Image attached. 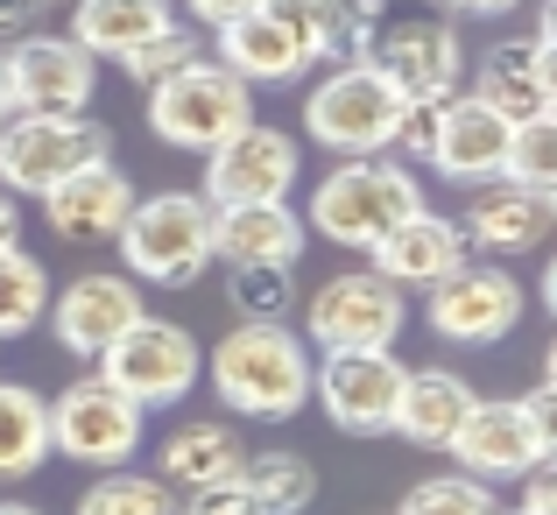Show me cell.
Segmentation results:
<instances>
[{"mask_svg": "<svg viewBox=\"0 0 557 515\" xmlns=\"http://www.w3.org/2000/svg\"><path fill=\"white\" fill-rule=\"evenodd\" d=\"M190 14H198L205 28H226V22H240V14H255L261 0H184Z\"/></svg>", "mask_w": 557, "mask_h": 515, "instance_id": "f35d334b", "label": "cell"}, {"mask_svg": "<svg viewBox=\"0 0 557 515\" xmlns=\"http://www.w3.org/2000/svg\"><path fill=\"white\" fill-rule=\"evenodd\" d=\"M395 121V85L374 64H332L304 99V135L332 156H381Z\"/></svg>", "mask_w": 557, "mask_h": 515, "instance_id": "ba28073f", "label": "cell"}, {"mask_svg": "<svg viewBox=\"0 0 557 515\" xmlns=\"http://www.w3.org/2000/svg\"><path fill=\"white\" fill-rule=\"evenodd\" d=\"M423 318H431V332L451 340V346H494L522 326V283L502 261H459L451 275L431 283Z\"/></svg>", "mask_w": 557, "mask_h": 515, "instance_id": "8fae6325", "label": "cell"}, {"mask_svg": "<svg viewBox=\"0 0 557 515\" xmlns=\"http://www.w3.org/2000/svg\"><path fill=\"white\" fill-rule=\"evenodd\" d=\"M550 226H557V198L530 184H508V176L473 191V212L459 219L466 247H487V255H530V247L550 241Z\"/></svg>", "mask_w": 557, "mask_h": 515, "instance_id": "d6986e66", "label": "cell"}, {"mask_svg": "<svg viewBox=\"0 0 557 515\" xmlns=\"http://www.w3.org/2000/svg\"><path fill=\"white\" fill-rule=\"evenodd\" d=\"M50 466V403L22 381H0V480H28Z\"/></svg>", "mask_w": 557, "mask_h": 515, "instance_id": "4316f807", "label": "cell"}, {"mask_svg": "<svg viewBox=\"0 0 557 515\" xmlns=\"http://www.w3.org/2000/svg\"><path fill=\"white\" fill-rule=\"evenodd\" d=\"M127 205H135V184L113 163H92V170L64 176L57 191H42V219H50V233L71 241V247H107L113 233H121Z\"/></svg>", "mask_w": 557, "mask_h": 515, "instance_id": "ac0fdd59", "label": "cell"}, {"mask_svg": "<svg viewBox=\"0 0 557 515\" xmlns=\"http://www.w3.org/2000/svg\"><path fill=\"white\" fill-rule=\"evenodd\" d=\"M304 255V219L289 198H247V205H212V261H289Z\"/></svg>", "mask_w": 557, "mask_h": 515, "instance_id": "603a6c76", "label": "cell"}, {"mask_svg": "<svg viewBox=\"0 0 557 515\" xmlns=\"http://www.w3.org/2000/svg\"><path fill=\"white\" fill-rule=\"evenodd\" d=\"M212 395L233 417L283 424L311 403V346L283 326V318H240L212 353H205Z\"/></svg>", "mask_w": 557, "mask_h": 515, "instance_id": "6da1fadb", "label": "cell"}, {"mask_svg": "<svg viewBox=\"0 0 557 515\" xmlns=\"http://www.w3.org/2000/svg\"><path fill=\"white\" fill-rule=\"evenodd\" d=\"M190 57H205L198 50V36L190 28H163V36H149V42H135V50L121 57V71L127 78H141V85H163L170 71H184Z\"/></svg>", "mask_w": 557, "mask_h": 515, "instance_id": "e575fe53", "label": "cell"}, {"mask_svg": "<svg viewBox=\"0 0 557 515\" xmlns=\"http://www.w3.org/2000/svg\"><path fill=\"white\" fill-rule=\"evenodd\" d=\"M409 326V304L388 275L374 269H346V275H325V283L304 297V332H311L318 353H374V346H395Z\"/></svg>", "mask_w": 557, "mask_h": 515, "instance_id": "8992f818", "label": "cell"}, {"mask_svg": "<svg viewBox=\"0 0 557 515\" xmlns=\"http://www.w3.org/2000/svg\"><path fill=\"white\" fill-rule=\"evenodd\" d=\"M240 488L255 494L261 515H304L318 502V474L304 452H247L240 459Z\"/></svg>", "mask_w": 557, "mask_h": 515, "instance_id": "83f0119b", "label": "cell"}, {"mask_svg": "<svg viewBox=\"0 0 557 515\" xmlns=\"http://www.w3.org/2000/svg\"><path fill=\"white\" fill-rule=\"evenodd\" d=\"M255 121V85H240L219 57H190L184 71H170L163 85H149V127L170 149L212 156L226 135Z\"/></svg>", "mask_w": 557, "mask_h": 515, "instance_id": "277c9868", "label": "cell"}, {"mask_svg": "<svg viewBox=\"0 0 557 515\" xmlns=\"http://www.w3.org/2000/svg\"><path fill=\"white\" fill-rule=\"evenodd\" d=\"M22 8H50V0H22Z\"/></svg>", "mask_w": 557, "mask_h": 515, "instance_id": "f6af8a7d", "label": "cell"}, {"mask_svg": "<svg viewBox=\"0 0 557 515\" xmlns=\"http://www.w3.org/2000/svg\"><path fill=\"white\" fill-rule=\"evenodd\" d=\"M42 311H50V275H42V261L22 255V247H0V340L42 326Z\"/></svg>", "mask_w": 557, "mask_h": 515, "instance_id": "4dcf8cb0", "label": "cell"}, {"mask_svg": "<svg viewBox=\"0 0 557 515\" xmlns=\"http://www.w3.org/2000/svg\"><path fill=\"white\" fill-rule=\"evenodd\" d=\"M163 28H177V0H78V14H71V42L85 57H113V64Z\"/></svg>", "mask_w": 557, "mask_h": 515, "instance_id": "d4e9b609", "label": "cell"}, {"mask_svg": "<svg viewBox=\"0 0 557 515\" xmlns=\"http://www.w3.org/2000/svg\"><path fill=\"white\" fill-rule=\"evenodd\" d=\"M473 99H480V107H494L508 127L557 113V0L544 8L536 36L494 42V50L480 57V71H473Z\"/></svg>", "mask_w": 557, "mask_h": 515, "instance_id": "7c38bea8", "label": "cell"}, {"mask_svg": "<svg viewBox=\"0 0 557 515\" xmlns=\"http://www.w3.org/2000/svg\"><path fill=\"white\" fill-rule=\"evenodd\" d=\"M8 85H14V113H85L99 85V57H85L71 36H36L8 42Z\"/></svg>", "mask_w": 557, "mask_h": 515, "instance_id": "9a60e30c", "label": "cell"}, {"mask_svg": "<svg viewBox=\"0 0 557 515\" xmlns=\"http://www.w3.org/2000/svg\"><path fill=\"white\" fill-rule=\"evenodd\" d=\"M451 8H459V14H508L516 0H451Z\"/></svg>", "mask_w": 557, "mask_h": 515, "instance_id": "b9f144b4", "label": "cell"}, {"mask_svg": "<svg viewBox=\"0 0 557 515\" xmlns=\"http://www.w3.org/2000/svg\"><path fill=\"white\" fill-rule=\"evenodd\" d=\"M437 121H445V99H395V121H388V149L403 156V163H431Z\"/></svg>", "mask_w": 557, "mask_h": 515, "instance_id": "d590c367", "label": "cell"}, {"mask_svg": "<svg viewBox=\"0 0 557 515\" xmlns=\"http://www.w3.org/2000/svg\"><path fill=\"white\" fill-rule=\"evenodd\" d=\"M403 375H409V367L395 360V346H374V353H325V360H311V403L325 409L339 431L381 438V431L395 424Z\"/></svg>", "mask_w": 557, "mask_h": 515, "instance_id": "4fadbf2b", "label": "cell"}, {"mask_svg": "<svg viewBox=\"0 0 557 515\" xmlns=\"http://www.w3.org/2000/svg\"><path fill=\"white\" fill-rule=\"evenodd\" d=\"M177 515H261V508H255V494L240 488V474H233V480H212V488H190Z\"/></svg>", "mask_w": 557, "mask_h": 515, "instance_id": "8d00e7d4", "label": "cell"}, {"mask_svg": "<svg viewBox=\"0 0 557 515\" xmlns=\"http://www.w3.org/2000/svg\"><path fill=\"white\" fill-rule=\"evenodd\" d=\"M368 255H374V275H388L395 290H431L437 275H451L466 261V233H459V219L417 205L409 219H395V226L381 233Z\"/></svg>", "mask_w": 557, "mask_h": 515, "instance_id": "ffe728a7", "label": "cell"}, {"mask_svg": "<svg viewBox=\"0 0 557 515\" xmlns=\"http://www.w3.org/2000/svg\"><path fill=\"white\" fill-rule=\"evenodd\" d=\"M99 375H107L135 409H170V403H184V395L198 389L205 353H198V340H190L184 326L141 311L121 340L99 353Z\"/></svg>", "mask_w": 557, "mask_h": 515, "instance_id": "52a82bcc", "label": "cell"}, {"mask_svg": "<svg viewBox=\"0 0 557 515\" xmlns=\"http://www.w3.org/2000/svg\"><path fill=\"white\" fill-rule=\"evenodd\" d=\"M368 64L395 85V99H451V85L466 78L459 28L437 22V14H423V8L381 14L374 42H368Z\"/></svg>", "mask_w": 557, "mask_h": 515, "instance_id": "30bf717a", "label": "cell"}, {"mask_svg": "<svg viewBox=\"0 0 557 515\" xmlns=\"http://www.w3.org/2000/svg\"><path fill=\"white\" fill-rule=\"evenodd\" d=\"M516 515H522V508H516Z\"/></svg>", "mask_w": 557, "mask_h": 515, "instance_id": "bcb514c9", "label": "cell"}, {"mask_svg": "<svg viewBox=\"0 0 557 515\" xmlns=\"http://www.w3.org/2000/svg\"><path fill=\"white\" fill-rule=\"evenodd\" d=\"M522 515H557V452L522 474Z\"/></svg>", "mask_w": 557, "mask_h": 515, "instance_id": "74e56055", "label": "cell"}, {"mask_svg": "<svg viewBox=\"0 0 557 515\" xmlns=\"http://www.w3.org/2000/svg\"><path fill=\"white\" fill-rule=\"evenodd\" d=\"M113 241H121V261L135 283L184 290L212 269V205L198 191H156V198L127 205Z\"/></svg>", "mask_w": 557, "mask_h": 515, "instance_id": "3957f363", "label": "cell"}, {"mask_svg": "<svg viewBox=\"0 0 557 515\" xmlns=\"http://www.w3.org/2000/svg\"><path fill=\"white\" fill-rule=\"evenodd\" d=\"M466 409H473V381L466 375H451V367H409L388 431H403L409 445H423V452H445L451 438H459Z\"/></svg>", "mask_w": 557, "mask_h": 515, "instance_id": "cb8c5ba5", "label": "cell"}, {"mask_svg": "<svg viewBox=\"0 0 557 515\" xmlns=\"http://www.w3.org/2000/svg\"><path fill=\"white\" fill-rule=\"evenodd\" d=\"M135 318H141V290H135V275H113V269H92V275H78V283H64L57 304H50L57 346L78 353V360H99Z\"/></svg>", "mask_w": 557, "mask_h": 515, "instance_id": "e0dca14e", "label": "cell"}, {"mask_svg": "<svg viewBox=\"0 0 557 515\" xmlns=\"http://www.w3.org/2000/svg\"><path fill=\"white\" fill-rule=\"evenodd\" d=\"M78 515H177V494L149 474H121V466H113V474H99L92 488H85Z\"/></svg>", "mask_w": 557, "mask_h": 515, "instance_id": "1f68e13d", "label": "cell"}, {"mask_svg": "<svg viewBox=\"0 0 557 515\" xmlns=\"http://www.w3.org/2000/svg\"><path fill=\"white\" fill-rule=\"evenodd\" d=\"M502 176H508V184H530V191H557V113L508 127V163H502Z\"/></svg>", "mask_w": 557, "mask_h": 515, "instance_id": "d6a6232c", "label": "cell"}, {"mask_svg": "<svg viewBox=\"0 0 557 515\" xmlns=\"http://www.w3.org/2000/svg\"><path fill=\"white\" fill-rule=\"evenodd\" d=\"M14 233H22V212H14V198L0 191V247H14Z\"/></svg>", "mask_w": 557, "mask_h": 515, "instance_id": "60d3db41", "label": "cell"}, {"mask_svg": "<svg viewBox=\"0 0 557 515\" xmlns=\"http://www.w3.org/2000/svg\"><path fill=\"white\" fill-rule=\"evenodd\" d=\"M445 452L459 459V474H473V480H522L536 459L557 452V431L522 409V395H516V403H502V395H473V409H466L459 438H451Z\"/></svg>", "mask_w": 557, "mask_h": 515, "instance_id": "5bb4252c", "label": "cell"}, {"mask_svg": "<svg viewBox=\"0 0 557 515\" xmlns=\"http://www.w3.org/2000/svg\"><path fill=\"white\" fill-rule=\"evenodd\" d=\"M14 113V85H8V57H0V121Z\"/></svg>", "mask_w": 557, "mask_h": 515, "instance_id": "7bdbcfd3", "label": "cell"}, {"mask_svg": "<svg viewBox=\"0 0 557 515\" xmlns=\"http://www.w3.org/2000/svg\"><path fill=\"white\" fill-rule=\"evenodd\" d=\"M247 459L240 431L233 424H184L177 438L163 445V488H212V480H233Z\"/></svg>", "mask_w": 557, "mask_h": 515, "instance_id": "484cf974", "label": "cell"}, {"mask_svg": "<svg viewBox=\"0 0 557 515\" xmlns=\"http://www.w3.org/2000/svg\"><path fill=\"white\" fill-rule=\"evenodd\" d=\"M297 184V135L247 121L205 156V205H247V198H283Z\"/></svg>", "mask_w": 557, "mask_h": 515, "instance_id": "2e32d148", "label": "cell"}, {"mask_svg": "<svg viewBox=\"0 0 557 515\" xmlns=\"http://www.w3.org/2000/svg\"><path fill=\"white\" fill-rule=\"evenodd\" d=\"M0 515H36V508H28V502H0Z\"/></svg>", "mask_w": 557, "mask_h": 515, "instance_id": "ee69618b", "label": "cell"}, {"mask_svg": "<svg viewBox=\"0 0 557 515\" xmlns=\"http://www.w3.org/2000/svg\"><path fill=\"white\" fill-rule=\"evenodd\" d=\"M219 64H226L240 85H289V78L311 71V42H304L283 14L255 8V14H240V22L219 28Z\"/></svg>", "mask_w": 557, "mask_h": 515, "instance_id": "7402d4cb", "label": "cell"}, {"mask_svg": "<svg viewBox=\"0 0 557 515\" xmlns=\"http://www.w3.org/2000/svg\"><path fill=\"white\" fill-rule=\"evenodd\" d=\"M92 163H113V135L92 113H8L0 121V191L42 198Z\"/></svg>", "mask_w": 557, "mask_h": 515, "instance_id": "5b68a950", "label": "cell"}, {"mask_svg": "<svg viewBox=\"0 0 557 515\" xmlns=\"http://www.w3.org/2000/svg\"><path fill=\"white\" fill-rule=\"evenodd\" d=\"M423 205L417 176L403 163H381V156H339V170L318 176L304 233H325L332 247H374L395 219H409Z\"/></svg>", "mask_w": 557, "mask_h": 515, "instance_id": "7a4b0ae2", "label": "cell"}, {"mask_svg": "<svg viewBox=\"0 0 557 515\" xmlns=\"http://www.w3.org/2000/svg\"><path fill=\"white\" fill-rule=\"evenodd\" d=\"M28 14H36V8H22V0H0V50L28 36Z\"/></svg>", "mask_w": 557, "mask_h": 515, "instance_id": "ab89813d", "label": "cell"}, {"mask_svg": "<svg viewBox=\"0 0 557 515\" xmlns=\"http://www.w3.org/2000/svg\"><path fill=\"white\" fill-rule=\"evenodd\" d=\"M395 515H502V502L473 474H437V480H417Z\"/></svg>", "mask_w": 557, "mask_h": 515, "instance_id": "836d02e7", "label": "cell"}, {"mask_svg": "<svg viewBox=\"0 0 557 515\" xmlns=\"http://www.w3.org/2000/svg\"><path fill=\"white\" fill-rule=\"evenodd\" d=\"M141 417L149 409H135L107 375H85L50 403V452L92 466V474H113L141 452Z\"/></svg>", "mask_w": 557, "mask_h": 515, "instance_id": "9c48e42d", "label": "cell"}, {"mask_svg": "<svg viewBox=\"0 0 557 515\" xmlns=\"http://www.w3.org/2000/svg\"><path fill=\"white\" fill-rule=\"evenodd\" d=\"M508 163V121L494 107H480L473 93L445 99V121H437L431 142V170L451 176V184H494Z\"/></svg>", "mask_w": 557, "mask_h": 515, "instance_id": "44dd1931", "label": "cell"}, {"mask_svg": "<svg viewBox=\"0 0 557 515\" xmlns=\"http://www.w3.org/2000/svg\"><path fill=\"white\" fill-rule=\"evenodd\" d=\"M381 8L374 0H318L311 14V57L318 64H368Z\"/></svg>", "mask_w": 557, "mask_h": 515, "instance_id": "f1b7e54d", "label": "cell"}, {"mask_svg": "<svg viewBox=\"0 0 557 515\" xmlns=\"http://www.w3.org/2000/svg\"><path fill=\"white\" fill-rule=\"evenodd\" d=\"M226 304L240 318H289L297 311V269L289 261H226Z\"/></svg>", "mask_w": 557, "mask_h": 515, "instance_id": "f546056e", "label": "cell"}]
</instances>
